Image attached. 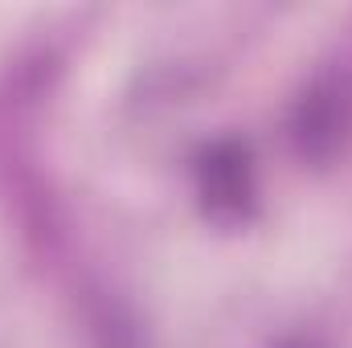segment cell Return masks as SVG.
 Here are the masks:
<instances>
[]
</instances>
